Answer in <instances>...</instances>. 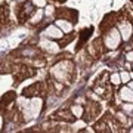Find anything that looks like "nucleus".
Here are the masks:
<instances>
[{
	"instance_id": "f257e3e1",
	"label": "nucleus",
	"mask_w": 133,
	"mask_h": 133,
	"mask_svg": "<svg viewBox=\"0 0 133 133\" xmlns=\"http://www.w3.org/2000/svg\"><path fill=\"white\" fill-rule=\"evenodd\" d=\"M71 72H72V64L70 61L59 62L50 70V74L53 76V78L56 81H61V83L68 80L71 77Z\"/></svg>"
},
{
	"instance_id": "f03ea898",
	"label": "nucleus",
	"mask_w": 133,
	"mask_h": 133,
	"mask_svg": "<svg viewBox=\"0 0 133 133\" xmlns=\"http://www.w3.org/2000/svg\"><path fill=\"white\" fill-rule=\"evenodd\" d=\"M121 42H123V38H121V34H120L117 27L109 28L108 31H107V34L104 36V44H105V48L109 49V50L118 49Z\"/></svg>"
},
{
	"instance_id": "7ed1b4c3",
	"label": "nucleus",
	"mask_w": 133,
	"mask_h": 133,
	"mask_svg": "<svg viewBox=\"0 0 133 133\" xmlns=\"http://www.w3.org/2000/svg\"><path fill=\"white\" fill-rule=\"evenodd\" d=\"M117 28H118L120 34H121L123 42H129L133 37V24L130 21H121V22H118Z\"/></svg>"
},
{
	"instance_id": "20e7f679",
	"label": "nucleus",
	"mask_w": 133,
	"mask_h": 133,
	"mask_svg": "<svg viewBox=\"0 0 133 133\" xmlns=\"http://www.w3.org/2000/svg\"><path fill=\"white\" fill-rule=\"evenodd\" d=\"M43 34H44V37L52 38V40H61V38H64V36H65V33H64L56 24L48 25V27L44 28V31H43Z\"/></svg>"
},
{
	"instance_id": "39448f33",
	"label": "nucleus",
	"mask_w": 133,
	"mask_h": 133,
	"mask_svg": "<svg viewBox=\"0 0 133 133\" xmlns=\"http://www.w3.org/2000/svg\"><path fill=\"white\" fill-rule=\"evenodd\" d=\"M38 44H40V48H42L43 50H46L48 53H58L61 50V44H59V43H55L52 38H48V37L42 38Z\"/></svg>"
},
{
	"instance_id": "423d86ee",
	"label": "nucleus",
	"mask_w": 133,
	"mask_h": 133,
	"mask_svg": "<svg viewBox=\"0 0 133 133\" xmlns=\"http://www.w3.org/2000/svg\"><path fill=\"white\" fill-rule=\"evenodd\" d=\"M28 108L31 109V114H33L34 117H37V115L42 112V109H43V99L42 98H38V96H33V98L30 99Z\"/></svg>"
},
{
	"instance_id": "0eeeda50",
	"label": "nucleus",
	"mask_w": 133,
	"mask_h": 133,
	"mask_svg": "<svg viewBox=\"0 0 133 133\" xmlns=\"http://www.w3.org/2000/svg\"><path fill=\"white\" fill-rule=\"evenodd\" d=\"M55 24H56L65 34H70L72 31V28H74V25H72L71 21H70V19H65V18H58L56 21H55Z\"/></svg>"
},
{
	"instance_id": "6e6552de",
	"label": "nucleus",
	"mask_w": 133,
	"mask_h": 133,
	"mask_svg": "<svg viewBox=\"0 0 133 133\" xmlns=\"http://www.w3.org/2000/svg\"><path fill=\"white\" fill-rule=\"evenodd\" d=\"M118 98L124 102H133V90L127 84H124L118 90Z\"/></svg>"
},
{
	"instance_id": "1a4fd4ad",
	"label": "nucleus",
	"mask_w": 133,
	"mask_h": 133,
	"mask_svg": "<svg viewBox=\"0 0 133 133\" xmlns=\"http://www.w3.org/2000/svg\"><path fill=\"white\" fill-rule=\"evenodd\" d=\"M70 111H71V114L74 115L76 118H81V117H83V107H81V105H72Z\"/></svg>"
},
{
	"instance_id": "9d476101",
	"label": "nucleus",
	"mask_w": 133,
	"mask_h": 133,
	"mask_svg": "<svg viewBox=\"0 0 133 133\" xmlns=\"http://www.w3.org/2000/svg\"><path fill=\"white\" fill-rule=\"evenodd\" d=\"M15 101V93L14 92H9V93H8V95H5L3 96V98H2V105H9L10 102H14Z\"/></svg>"
},
{
	"instance_id": "9b49d317",
	"label": "nucleus",
	"mask_w": 133,
	"mask_h": 133,
	"mask_svg": "<svg viewBox=\"0 0 133 133\" xmlns=\"http://www.w3.org/2000/svg\"><path fill=\"white\" fill-rule=\"evenodd\" d=\"M121 109H123V111L129 115V117H132V115H133V102H126V104H121Z\"/></svg>"
},
{
	"instance_id": "f8f14e48",
	"label": "nucleus",
	"mask_w": 133,
	"mask_h": 133,
	"mask_svg": "<svg viewBox=\"0 0 133 133\" xmlns=\"http://www.w3.org/2000/svg\"><path fill=\"white\" fill-rule=\"evenodd\" d=\"M109 81H111V84H114V86H120V84H121V77H120V72H112V74L109 76Z\"/></svg>"
},
{
	"instance_id": "ddd939ff",
	"label": "nucleus",
	"mask_w": 133,
	"mask_h": 133,
	"mask_svg": "<svg viewBox=\"0 0 133 133\" xmlns=\"http://www.w3.org/2000/svg\"><path fill=\"white\" fill-rule=\"evenodd\" d=\"M127 117H129V115L126 114V112H124L123 109H121V111H117V112H115V118L118 120V121H120L121 124H126V123H127Z\"/></svg>"
},
{
	"instance_id": "4468645a",
	"label": "nucleus",
	"mask_w": 133,
	"mask_h": 133,
	"mask_svg": "<svg viewBox=\"0 0 133 133\" xmlns=\"http://www.w3.org/2000/svg\"><path fill=\"white\" fill-rule=\"evenodd\" d=\"M120 77H121V84H127L129 81L132 80V77H130V72L127 70H124V71L120 72Z\"/></svg>"
},
{
	"instance_id": "2eb2a0df",
	"label": "nucleus",
	"mask_w": 133,
	"mask_h": 133,
	"mask_svg": "<svg viewBox=\"0 0 133 133\" xmlns=\"http://www.w3.org/2000/svg\"><path fill=\"white\" fill-rule=\"evenodd\" d=\"M55 8L53 6H46V9H44V15H48V16H50V15H55Z\"/></svg>"
},
{
	"instance_id": "dca6fc26",
	"label": "nucleus",
	"mask_w": 133,
	"mask_h": 133,
	"mask_svg": "<svg viewBox=\"0 0 133 133\" xmlns=\"http://www.w3.org/2000/svg\"><path fill=\"white\" fill-rule=\"evenodd\" d=\"M126 61H129V62H133V49H130L129 52H126Z\"/></svg>"
},
{
	"instance_id": "f3484780",
	"label": "nucleus",
	"mask_w": 133,
	"mask_h": 133,
	"mask_svg": "<svg viewBox=\"0 0 133 133\" xmlns=\"http://www.w3.org/2000/svg\"><path fill=\"white\" fill-rule=\"evenodd\" d=\"M33 3L38 8H43V6H46V2L44 0H33Z\"/></svg>"
},
{
	"instance_id": "a211bd4d",
	"label": "nucleus",
	"mask_w": 133,
	"mask_h": 133,
	"mask_svg": "<svg viewBox=\"0 0 133 133\" xmlns=\"http://www.w3.org/2000/svg\"><path fill=\"white\" fill-rule=\"evenodd\" d=\"M2 127H3V115L0 114V130H2Z\"/></svg>"
},
{
	"instance_id": "6ab92c4d",
	"label": "nucleus",
	"mask_w": 133,
	"mask_h": 133,
	"mask_svg": "<svg viewBox=\"0 0 133 133\" xmlns=\"http://www.w3.org/2000/svg\"><path fill=\"white\" fill-rule=\"evenodd\" d=\"M127 86L130 87V89H132V90H133V80H130V81H129V83H127Z\"/></svg>"
},
{
	"instance_id": "aec40b11",
	"label": "nucleus",
	"mask_w": 133,
	"mask_h": 133,
	"mask_svg": "<svg viewBox=\"0 0 133 133\" xmlns=\"http://www.w3.org/2000/svg\"><path fill=\"white\" fill-rule=\"evenodd\" d=\"M132 71H133V62H132Z\"/></svg>"
}]
</instances>
